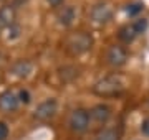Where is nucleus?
<instances>
[{
	"mask_svg": "<svg viewBox=\"0 0 149 140\" xmlns=\"http://www.w3.org/2000/svg\"><path fill=\"white\" fill-rule=\"evenodd\" d=\"M126 87V82L119 74H109L93 84V92L100 97H114L119 96Z\"/></svg>",
	"mask_w": 149,
	"mask_h": 140,
	"instance_id": "f257e3e1",
	"label": "nucleus"
},
{
	"mask_svg": "<svg viewBox=\"0 0 149 140\" xmlns=\"http://www.w3.org/2000/svg\"><path fill=\"white\" fill-rule=\"evenodd\" d=\"M93 43H95L93 36H91L90 33H86V32L71 33V35H68L66 41H65L66 49H68L71 54H74V56L90 51V49L93 48Z\"/></svg>",
	"mask_w": 149,
	"mask_h": 140,
	"instance_id": "f03ea898",
	"label": "nucleus"
},
{
	"mask_svg": "<svg viewBox=\"0 0 149 140\" xmlns=\"http://www.w3.org/2000/svg\"><path fill=\"white\" fill-rule=\"evenodd\" d=\"M91 119H90V110L83 107L73 109L68 117V127L73 134H85L90 129Z\"/></svg>",
	"mask_w": 149,
	"mask_h": 140,
	"instance_id": "7ed1b4c3",
	"label": "nucleus"
},
{
	"mask_svg": "<svg viewBox=\"0 0 149 140\" xmlns=\"http://www.w3.org/2000/svg\"><path fill=\"white\" fill-rule=\"evenodd\" d=\"M56 110H58V102L56 99L50 97V99H45L43 102H40L33 112V117L37 119L38 122H47L50 119H53L56 115Z\"/></svg>",
	"mask_w": 149,
	"mask_h": 140,
	"instance_id": "20e7f679",
	"label": "nucleus"
},
{
	"mask_svg": "<svg viewBox=\"0 0 149 140\" xmlns=\"http://www.w3.org/2000/svg\"><path fill=\"white\" fill-rule=\"evenodd\" d=\"M106 63L111 68H121V66L126 65V61H128V51L124 46L121 45H111L106 51Z\"/></svg>",
	"mask_w": 149,
	"mask_h": 140,
	"instance_id": "39448f33",
	"label": "nucleus"
},
{
	"mask_svg": "<svg viewBox=\"0 0 149 140\" xmlns=\"http://www.w3.org/2000/svg\"><path fill=\"white\" fill-rule=\"evenodd\" d=\"M90 18L96 25H104L113 18V8L104 2H100V3L93 5V8L90 10Z\"/></svg>",
	"mask_w": 149,
	"mask_h": 140,
	"instance_id": "423d86ee",
	"label": "nucleus"
},
{
	"mask_svg": "<svg viewBox=\"0 0 149 140\" xmlns=\"http://www.w3.org/2000/svg\"><path fill=\"white\" fill-rule=\"evenodd\" d=\"M90 119L91 124L95 127H103L109 122L111 119V109L106 104H96L95 107L90 110Z\"/></svg>",
	"mask_w": 149,
	"mask_h": 140,
	"instance_id": "0eeeda50",
	"label": "nucleus"
},
{
	"mask_svg": "<svg viewBox=\"0 0 149 140\" xmlns=\"http://www.w3.org/2000/svg\"><path fill=\"white\" fill-rule=\"evenodd\" d=\"M18 107H20L18 92L7 89L0 94V110L2 112H15Z\"/></svg>",
	"mask_w": 149,
	"mask_h": 140,
	"instance_id": "6e6552de",
	"label": "nucleus"
},
{
	"mask_svg": "<svg viewBox=\"0 0 149 140\" xmlns=\"http://www.w3.org/2000/svg\"><path fill=\"white\" fill-rule=\"evenodd\" d=\"M33 71V63L30 59H17L15 63L10 66V74L18 78V79H25L32 74Z\"/></svg>",
	"mask_w": 149,
	"mask_h": 140,
	"instance_id": "1a4fd4ad",
	"label": "nucleus"
},
{
	"mask_svg": "<svg viewBox=\"0 0 149 140\" xmlns=\"http://www.w3.org/2000/svg\"><path fill=\"white\" fill-rule=\"evenodd\" d=\"M56 20L61 27H71L76 20V8L73 5H63L56 13Z\"/></svg>",
	"mask_w": 149,
	"mask_h": 140,
	"instance_id": "9d476101",
	"label": "nucleus"
},
{
	"mask_svg": "<svg viewBox=\"0 0 149 140\" xmlns=\"http://www.w3.org/2000/svg\"><path fill=\"white\" fill-rule=\"evenodd\" d=\"M17 10L13 5H3L0 7V28H8L15 23Z\"/></svg>",
	"mask_w": 149,
	"mask_h": 140,
	"instance_id": "9b49d317",
	"label": "nucleus"
},
{
	"mask_svg": "<svg viewBox=\"0 0 149 140\" xmlns=\"http://www.w3.org/2000/svg\"><path fill=\"white\" fill-rule=\"evenodd\" d=\"M138 36H139V32H138V28L134 27L133 22L128 23V25H124V27H121L119 28V33H118V38L121 40L123 43H131Z\"/></svg>",
	"mask_w": 149,
	"mask_h": 140,
	"instance_id": "f8f14e48",
	"label": "nucleus"
},
{
	"mask_svg": "<svg viewBox=\"0 0 149 140\" xmlns=\"http://www.w3.org/2000/svg\"><path fill=\"white\" fill-rule=\"evenodd\" d=\"M58 74L63 82H70V81H73L74 78H78L80 73H78V68H74V66H63Z\"/></svg>",
	"mask_w": 149,
	"mask_h": 140,
	"instance_id": "ddd939ff",
	"label": "nucleus"
},
{
	"mask_svg": "<svg viewBox=\"0 0 149 140\" xmlns=\"http://www.w3.org/2000/svg\"><path fill=\"white\" fill-rule=\"evenodd\" d=\"M96 140H119V135L114 129H104Z\"/></svg>",
	"mask_w": 149,
	"mask_h": 140,
	"instance_id": "4468645a",
	"label": "nucleus"
},
{
	"mask_svg": "<svg viewBox=\"0 0 149 140\" xmlns=\"http://www.w3.org/2000/svg\"><path fill=\"white\" fill-rule=\"evenodd\" d=\"M7 38L10 40V41H13V40H18L20 38V32H22V28H20V25H17V23H13L12 27H8L7 28Z\"/></svg>",
	"mask_w": 149,
	"mask_h": 140,
	"instance_id": "2eb2a0df",
	"label": "nucleus"
},
{
	"mask_svg": "<svg viewBox=\"0 0 149 140\" xmlns=\"http://www.w3.org/2000/svg\"><path fill=\"white\" fill-rule=\"evenodd\" d=\"M143 8H144L143 3H131V5H128V8H126V13H128L129 16H136L143 12Z\"/></svg>",
	"mask_w": 149,
	"mask_h": 140,
	"instance_id": "dca6fc26",
	"label": "nucleus"
},
{
	"mask_svg": "<svg viewBox=\"0 0 149 140\" xmlns=\"http://www.w3.org/2000/svg\"><path fill=\"white\" fill-rule=\"evenodd\" d=\"M18 99H20V104H23V106L30 104V101H32V96H30L28 89H20V91H18Z\"/></svg>",
	"mask_w": 149,
	"mask_h": 140,
	"instance_id": "f3484780",
	"label": "nucleus"
},
{
	"mask_svg": "<svg viewBox=\"0 0 149 140\" xmlns=\"http://www.w3.org/2000/svg\"><path fill=\"white\" fill-rule=\"evenodd\" d=\"M133 23H134V27L138 28L139 35H141V33H144L146 30H148V20H146V18H136Z\"/></svg>",
	"mask_w": 149,
	"mask_h": 140,
	"instance_id": "a211bd4d",
	"label": "nucleus"
},
{
	"mask_svg": "<svg viewBox=\"0 0 149 140\" xmlns=\"http://www.w3.org/2000/svg\"><path fill=\"white\" fill-rule=\"evenodd\" d=\"M8 125L5 124V122H0V140H7V137H8Z\"/></svg>",
	"mask_w": 149,
	"mask_h": 140,
	"instance_id": "6ab92c4d",
	"label": "nucleus"
},
{
	"mask_svg": "<svg viewBox=\"0 0 149 140\" xmlns=\"http://www.w3.org/2000/svg\"><path fill=\"white\" fill-rule=\"evenodd\" d=\"M141 134L144 135V137H149V117H146L141 122Z\"/></svg>",
	"mask_w": 149,
	"mask_h": 140,
	"instance_id": "aec40b11",
	"label": "nucleus"
},
{
	"mask_svg": "<svg viewBox=\"0 0 149 140\" xmlns=\"http://www.w3.org/2000/svg\"><path fill=\"white\" fill-rule=\"evenodd\" d=\"M47 3L50 7H53V8H58V7H61L65 3V0H47Z\"/></svg>",
	"mask_w": 149,
	"mask_h": 140,
	"instance_id": "412c9836",
	"label": "nucleus"
},
{
	"mask_svg": "<svg viewBox=\"0 0 149 140\" xmlns=\"http://www.w3.org/2000/svg\"><path fill=\"white\" fill-rule=\"evenodd\" d=\"M148 106H149V99H148Z\"/></svg>",
	"mask_w": 149,
	"mask_h": 140,
	"instance_id": "4be33fe9",
	"label": "nucleus"
},
{
	"mask_svg": "<svg viewBox=\"0 0 149 140\" xmlns=\"http://www.w3.org/2000/svg\"><path fill=\"white\" fill-rule=\"evenodd\" d=\"M0 30H2V28H0Z\"/></svg>",
	"mask_w": 149,
	"mask_h": 140,
	"instance_id": "5701e85b",
	"label": "nucleus"
}]
</instances>
